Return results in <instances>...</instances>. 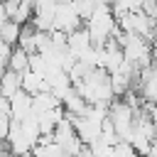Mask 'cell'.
I'll return each instance as SVG.
<instances>
[{
  "mask_svg": "<svg viewBox=\"0 0 157 157\" xmlns=\"http://www.w3.org/2000/svg\"><path fill=\"white\" fill-rule=\"evenodd\" d=\"M115 22H118V27H120L123 32H135V34H142V37L152 39V25H155V20L147 17L142 10L125 12V15H120Z\"/></svg>",
  "mask_w": 157,
  "mask_h": 157,
  "instance_id": "cell-3",
  "label": "cell"
},
{
  "mask_svg": "<svg viewBox=\"0 0 157 157\" xmlns=\"http://www.w3.org/2000/svg\"><path fill=\"white\" fill-rule=\"evenodd\" d=\"M83 22H86L91 44H105L108 39H113V34L118 29V22H115V17L110 12V5H105V2H96L93 12Z\"/></svg>",
  "mask_w": 157,
  "mask_h": 157,
  "instance_id": "cell-2",
  "label": "cell"
},
{
  "mask_svg": "<svg viewBox=\"0 0 157 157\" xmlns=\"http://www.w3.org/2000/svg\"><path fill=\"white\" fill-rule=\"evenodd\" d=\"M15 91H20V74L5 66L0 71V96L2 98H10Z\"/></svg>",
  "mask_w": 157,
  "mask_h": 157,
  "instance_id": "cell-8",
  "label": "cell"
},
{
  "mask_svg": "<svg viewBox=\"0 0 157 157\" xmlns=\"http://www.w3.org/2000/svg\"><path fill=\"white\" fill-rule=\"evenodd\" d=\"M74 5H76V12H78V17H81V22L93 12V7H96V0H74Z\"/></svg>",
  "mask_w": 157,
  "mask_h": 157,
  "instance_id": "cell-11",
  "label": "cell"
},
{
  "mask_svg": "<svg viewBox=\"0 0 157 157\" xmlns=\"http://www.w3.org/2000/svg\"><path fill=\"white\" fill-rule=\"evenodd\" d=\"M86 47H91V37H88V29L86 27H76V29H71V32H66V49L74 54V56H78Z\"/></svg>",
  "mask_w": 157,
  "mask_h": 157,
  "instance_id": "cell-6",
  "label": "cell"
},
{
  "mask_svg": "<svg viewBox=\"0 0 157 157\" xmlns=\"http://www.w3.org/2000/svg\"><path fill=\"white\" fill-rule=\"evenodd\" d=\"M81 25V17L76 12V5L74 0H56L54 5V27L52 29H59V32H71Z\"/></svg>",
  "mask_w": 157,
  "mask_h": 157,
  "instance_id": "cell-4",
  "label": "cell"
},
{
  "mask_svg": "<svg viewBox=\"0 0 157 157\" xmlns=\"http://www.w3.org/2000/svg\"><path fill=\"white\" fill-rule=\"evenodd\" d=\"M20 27L22 25H17L15 20H2L0 22V42L15 47L17 44V37H20Z\"/></svg>",
  "mask_w": 157,
  "mask_h": 157,
  "instance_id": "cell-10",
  "label": "cell"
},
{
  "mask_svg": "<svg viewBox=\"0 0 157 157\" xmlns=\"http://www.w3.org/2000/svg\"><path fill=\"white\" fill-rule=\"evenodd\" d=\"M20 88L27 91L29 96H34L37 91H47V81H44L42 74H37V71H32V69H25V71L20 74Z\"/></svg>",
  "mask_w": 157,
  "mask_h": 157,
  "instance_id": "cell-7",
  "label": "cell"
},
{
  "mask_svg": "<svg viewBox=\"0 0 157 157\" xmlns=\"http://www.w3.org/2000/svg\"><path fill=\"white\" fill-rule=\"evenodd\" d=\"M27 59H29V52H25L22 47H12L10 49V54H7V61H5V66L7 69H12V71H17V74H22L25 69H27Z\"/></svg>",
  "mask_w": 157,
  "mask_h": 157,
  "instance_id": "cell-9",
  "label": "cell"
},
{
  "mask_svg": "<svg viewBox=\"0 0 157 157\" xmlns=\"http://www.w3.org/2000/svg\"><path fill=\"white\" fill-rule=\"evenodd\" d=\"M7 113H10V118H15V120H22V118H27L29 113H32V96L27 93V91H15L10 98H7Z\"/></svg>",
  "mask_w": 157,
  "mask_h": 157,
  "instance_id": "cell-5",
  "label": "cell"
},
{
  "mask_svg": "<svg viewBox=\"0 0 157 157\" xmlns=\"http://www.w3.org/2000/svg\"><path fill=\"white\" fill-rule=\"evenodd\" d=\"M71 86L76 88V93H78L86 103H103V105H108V103L115 98V93H113V88H110L108 71H105L103 66H93L83 78H78V81L71 83Z\"/></svg>",
  "mask_w": 157,
  "mask_h": 157,
  "instance_id": "cell-1",
  "label": "cell"
}]
</instances>
